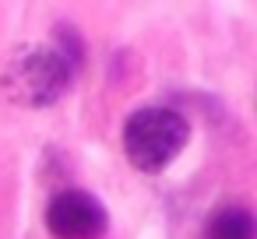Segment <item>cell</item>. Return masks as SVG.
I'll return each mask as SVG.
<instances>
[{"label":"cell","instance_id":"obj_1","mask_svg":"<svg viewBox=\"0 0 257 239\" xmlns=\"http://www.w3.org/2000/svg\"><path fill=\"white\" fill-rule=\"evenodd\" d=\"M74 67L78 60L67 50L22 46L8 57L0 71V92L22 109H46L64 99V92L74 81Z\"/></svg>","mask_w":257,"mask_h":239},{"label":"cell","instance_id":"obj_2","mask_svg":"<svg viewBox=\"0 0 257 239\" xmlns=\"http://www.w3.org/2000/svg\"><path fill=\"white\" fill-rule=\"evenodd\" d=\"M190 123L169 106H148L123 123V155L138 172H166L187 148Z\"/></svg>","mask_w":257,"mask_h":239},{"label":"cell","instance_id":"obj_3","mask_svg":"<svg viewBox=\"0 0 257 239\" xmlns=\"http://www.w3.org/2000/svg\"><path fill=\"white\" fill-rule=\"evenodd\" d=\"M46 228L53 239H102L109 214L99 197L85 190H60L46 207Z\"/></svg>","mask_w":257,"mask_h":239},{"label":"cell","instance_id":"obj_4","mask_svg":"<svg viewBox=\"0 0 257 239\" xmlns=\"http://www.w3.org/2000/svg\"><path fill=\"white\" fill-rule=\"evenodd\" d=\"M204 239H257V218L246 207H222L208 218Z\"/></svg>","mask_w":257,"mask_h":239}]
</instances>
